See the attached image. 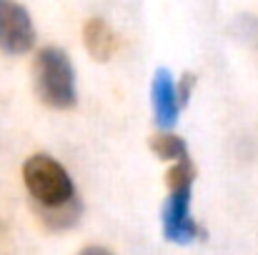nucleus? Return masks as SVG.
Returning a JSON list of instances; mask_svg holds the SVG:
<instances>
[{"label": "nucleus", "instance_id": "obj_1", "mask_svg": "<svg viewBox=\"0 0 258 255\" xmlns=\"http://www.w3.org/2000/svg\"><path fill=\"white\" fill-rule=\"evenodd\" d=\"M33 83L38 98L58 110H68L76 105V70L60 48H43L33 60Z\"/></svg>", "mask_w": 258, "mask_h": 255}, {"label": "nucleus", "instance_id": "obj_8", "mask_svg": "<svg viewBox=\"0 0 258 255\" xmlns=\"http://www.w3.org/2000/svg\"><path fill=\"white\" fill-rule=\"evenodd\" d=\"M151 150L161 158V160H183L188 158V145L183 138L173 135V133H158L151 138Z\"/></svg>", "mask_w": 258, "mask_h": 255}, {"label": "nucleus", "instance_id": "obj_6", "mask_svg": "<svg viewBox=\"0 0 258 255\" xmlns=\"http://www.w3.org/2000/svg\"><path fill=\"white\" fill-rule=\"evenodd\" d=\"M83 40H86L88 53L95 60H100V63L110 60L118 53V48H120L118 33L103 18H90L86 25H83Z\"/></svg>", "mask_w": 258, "mask_h": 255}, {"label": "nucleus", "instance_id": "obj_2", "mask_svg": "<svg viewBox=\"0 0 258 255\" xmlns=\"http://www.w3.org/2000/svg\"><path fill=\"white\" fill-rule=\"evenodd\" d=\"M23 183L40 208H60L76 198L68 170L50 155H30L23 165Z\"/></svg>", "mask_w": 258, "mask_h": 255}, {"label": "nucleus", "instance_id": "obj_4", "mask_svg": "<svg viewBox=\"0 0 258 255\" xmlns=\"http://www.w3.org/2000/svg\"><path fill=\"white\" fill-rule=\"evenodd\" d=\"M33 45L35 25L30 13L13 0H0V50L8 55H23Z\"/></svg>", "mask_w": 258, "mask_h": 255}, {"label": "nucleus", "instance_id": "obj_5", "mask_svg": "<svg viewBox=\"0 0 258 255\" xmlns=\"http://www.w3.org/2000/svg\"><path fill=\"white\" fill-rule=\"evenodd\" d=\"M151 98H153V115L161 128V133H168L178 123L180 103H178V90L173 83V75L168 68H158L151 85Z\"/></svg>", "mask_w": 258, "mask_h": 255}, {"label": "nucleus", "instance_id": "obj_7", "mask_svg": "<svg viewBox=\"0 0 258 255\" xmlns=\"http://www.w3.org/2000/svg\"><path fill=\"white\" fill-rule=\"evenodd\" d=\"M38 215H40L43 225H48L53 230H63V228L76 225V220L81 218V203H78V198H73L71 203H66L60 208H40L38 205Z\"/></svg>", "mask_w": 258, "mask_h": 255}, {"label": "nucleus", "instance_id": "obj_3", "mask_svg": "<svg viewBox=\"0 0 258 255\" xmlns=\"http://www.w3.org/2000/svg\"><path fill=\"white\" fill-rule=\"evenodd\" d=\"M190 190L193 183L168 188V200L163 205L161 223H163V235L171 243H193L201 235V228L190 215Z\"/></svg>", "mask_w": 258, "mask_h": 255}, {"label": "nucleus", "instance_id": "obj_9", "mask_svg": "<svg viewBox=\"0 0 258 255\" xmlns=\"http://www.w3.org/2000/svg\"><path fill=\"white\" fill-rule=\"evenodd\" d=\"M193 85H196V75H193V73H185V75L180 78V85L175 88V90H178V103H180V108H183V105L188 103Z\"/></svg>", "mask_w": 258, "mask_h": 255}, {"label": "nucleus", "instance_id": "obj_10", "mask_svg": "<svg viewBox=\"0 0 258 255\" xmlns=\"http://www.w3.org/2000/svg\"><path fill=\"white\" fill-rule=\"evenodd\" d=\"M78 255H113L108 248H100V245H90V248H83Z\"/></svg>", "mask_w": 258, "mask_h": 255}]
</instances>
